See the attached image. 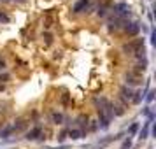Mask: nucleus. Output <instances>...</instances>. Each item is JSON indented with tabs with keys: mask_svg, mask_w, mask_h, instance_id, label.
I'll return each instance as SVG.
<instances>
[{
	"mask_svg": "<svg viewBox=\"0 0 156 149\" xmlns=\"http://www.w3.org/2000/svg\"><path fill=\"white\" fill-rule=\"evenodd\" d=\"M88 5H90V0H79V2H76V4H74V7H72V12L79 14V12L86 11V9H88Z\"/></svg>",
	"mask_w": 156,
	"mask_h": 149,
	"instance_id": "nucleus-3",
	"label": "nucleus"
},
{
	"mask_svg": "<svg viewBox=\"0 0 156 149\" xmlns=\"http://www.w3.org/2000/svg\"><path fill=\"white\" fill-rule=\"evenodd\" d=\"M151 125H153V123H149V121H146V123H144V126H142V128H140V132H139V139H140V141H146V139L149 137Z\"/></svg>",
	"mask_w": 156,
	"mask_h": 149,
	"instance_id": "nucleus-5",
	"label": "nucleus"
},
{
	"mask_svg": "<svg viewBox=\"0 0 156 149\" xmlns=\"http://www.w3.org/2000/svg\"><path fill=\"white\" fill-rule=\"evenodd\" d=\"M155 95H156V91H155V90H149V91L146 93V97H144V98H146L148 105H151V104H153V100H155Z\"/></svg>",
	"mask_w": 156,
	"mask_h": 149,
	"instance_id": "nucleus-10",
	"label": "nucleus"
},
{
	"mask_svg": "<svg viewBox=\"0 0 156 149\" xmlns=\"http://www.w3.org/2000/svg\"><path fill=\"white\" fill-rule=\"evenodd\" d=\"M7 79H9V76H7V74H0V83H5Z\"/></svg>",
	"mask_w": 156,
	"mask_h": 149,
	"instance_id": "nucleus-15",
	"label": "nucleus"
},
{
	"mask_svg": "<svg viewBox=\"0 0 156 149\" xmlns=\"http://www.w3.org/2000/svg\"><path fill=\"white\" fill-rule=\"evenodd\" d=\"M2 90H4V86H0V91H2Z\"/></svg>",
	"mask_w": 156,
	"mask_h": 149,
	"instance_id": "nucleus-18",
	"label": "nucleus"
},
{
	"mask_svg": "<svg viewBox=\"0 0 156 149\" xmlns=\"http://www.w3.org/2000/svg\"><path fill=\"white\" fill-rule=\"evenodd\" d=\"M121 149H132V137L125 139V142H123V146H121Z\"/></svg>",
	"mask_w": 156,
	"mask_h": 149,
	"instance_id": "nucleus-12",
	"label": "nucleus"
},
{
	"mask_svg": "<svg viewBox=\"0 0 156 149\" xmlns=\"http://www.w3.org/2000/svg\"><path fill=\"white\" fill-rule=\"evenodd\" d=\"M149 149H153V148H149Z\"/></svg>",
	"mask_w": 156,
	"mask_h": 149,
	"instance_id": "nucleus-19",
	"label": "nucleus"
},
{
	"mask_svg": "<svg viewBox=\"0 0 156 149\" xmlns=\"http://www.w3.org/2000/svg\"><path fill=\"white\" fill-rule=\"evenodd\" d=\"M155 37H156L155 30H151V35H149V40H151V44H155Z\"/></svg>",
	"mask_w": 156,
	"mask_h": 149,
	"instance_id": "nucleus-17",
	"label": "nucleus"
},
{
	"mask_svg": "<svg viewBox=\"0 0 156 149\" xmlns=\"http://www.w3.org/2000/svg\"><path fill=\"white\" fill-rule=\"evenodd\" d=\"M68 135H70V139H72V141H79V139H83V137H84V130H77V128L68 130Z\"/></svg>",
	"mask_w": 156,
	"mask_h": 149,
	"instance_id": "nucleus-6",
	"label": "nucleus"
},
{
	"mask_svg": "<svg viewBox=\"0 0 156 149\" xmlns=\"http://www.w3.org/2000/svg\"><path fill=\"white\" fill-rule=\"evenodd\" d=\"M121 97H123V100H132V98H133V91H132V88L123 86V88H121Z\"/></svg>",
	"mask_w": 156,
	"mask_h": 149,
	"instance_id": "nucleus-7",
	"label": "nucleus"
},
{
	"mask_svg": "<svg viewBox=\"0 0 156 149\" xmlns=\"http://www.w3.org/2000/svg\"><path fill=\"white\" fill-rule=\"evenodd\" d=\"M126 83L128 84H137V81H135V77H133V74L130 72V74H126Z\"/></svg>",
	"mask_w": 156,
	"mask_h": 149,
	"instance_id": "nucleus-13",
	"label": "nucleus"
},
{
	"mask_svg": "<svg viewBox=\"0 0 156 149\" xmlns=\"http://www.w3.org/2000/svg\"><path fill=\"white\" fill-rule=\"evenodd\" d=\"M123 25H125V26H123V28H125V32H126L130 37L137 35V33H139V30H140V25H139L137 21H125Z\"/></svg>",
	"mask_w": 156,
	"mask_h": 149,
	"instance_id": "nucleus-2",
	"label": "nucleus"
},
{
	"mask_svg": "<svg viewBox=\"0 0 156 149\" xmlns=\"http://www.w3.org/2000/svg\"><path fill=\"white\" fill-rule=\"evenodd\" d=\"M0 70H5V60L0 56Z\"/></svg>",
	"mask_w": 156,
	"mask_h": 149,
	"instance_id": "nucleus-16",
	"label": "nucleus"
},
{
	"mask_svg": "<svg viewBox=\"0 0 156 149\" xmlns=\"http://www.w3.org/2000/svg\"><path fill=\"white\" fill-rule=\"evenodd\" d=\"M12 132H14L12 125H7V126H5V128H4V130L0 132V139H7V137H9V135L12 133Z\"/></svg>",
	"mask_w": 156,
	"mask_h": 149,
	"instance_id": "nucleus-9",
	"label": "nucleus"
},
{
	"mask_svg": "<svg viewBox=\"0 0 156 149\" xmlns=\"http://www.w3.org/2000/svg\"><path fill=\"white\" fill-rule=\"evenodd\" d=\"M112 14L118 16V18H121V19H126L130 16V5L125 4V2H119V4H116L112 7Z\"/></svg>",
	"mask_w": 156,
	"mask_h": 149,
	"instance_id": "nucleus-1",
	"label": "nucleus"
},
{
	"mask_svg": "<svg viewBox=\"0 0 156 149\" xmlns=\"http://www.w3.org/2000/svg\"><path fill=\"white\" fill-rule=\"evenodd\" d=\"M51 121L54 125H61L63 123V114L61 112H51Z\"/></svg>",
	"mask_w": 156,
	"mask_h": 149,
	"instance_id": "nucleus-8",
	"label": "nucleus"
},
{
	"mask_svg": "<svg viewBox=\"0 0 156 149\" xmlns=\"http://www.w3.org/2000/svg\"><path fill=\"white\" fill-rule=\"evenodd\" d=\"M137 130H139V123H133V125L128 128V135H135V133H137Z\"/></svg>",
	"mask_w": 156,
	"mask_h": 149,
	"instance_id": "nucleus-11",
	"label": "nucleus"
},
{
	"mask_svg": "<svg viewBox=\"0 0 156 149\" xmlns=\"http://www.w3.org/2000/svg\"><path fill=\"white\" fill-rule=\"evenodd\" d=\"M42 135V128L40 126H33L28 133H26V141H37Z\"/></svg>",
	"mask_w": 156,
	"mask_h": 149,
	"instance_id": "nucleus-4",
	"label": "nucleus"
},
{
	"mask_svg": "<svg viewBox=\"0 0 156 149\" xmlns=\"http://www.w3.org/2000/svg\"><path fill=\"white\" fill-rule=\"evenodd\" d=\"M0 21H2V23H9V16L4 14V12H0Z\"/></svg>",
	"mask_w": 156,
	"mask_h": 149,
	"instance_id": "nucleus-14",
	"label": "nucleus"
}]
</instances>
